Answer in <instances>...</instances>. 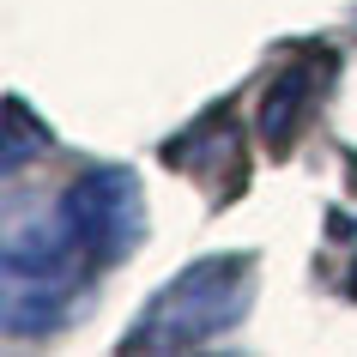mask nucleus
Wrapping results in <instances>:
<instances>
[{
  "mask_svg": "<svg viewBox=\"0 0 357 357\" xmlns=\"http://www.w3.org/2000/svg\"><path fill=\"white\" fill-rule=\"evenodd\" d=\"M255 303V255H206L151 291L128 333V351H194L225 339Z\"/></svg>",
  "mask_w": 357,
  "mask_h": 357,
  "instance_id": "obj_1",
  "label": "nucleus"
},
{
  "mask_svg": "<svg viewBox=\"0 0 357 357\" xmlns=\"http://www.w3.org/2000/svg\"><path fill=\"white\" fill-rule=\"evenodd\" d=\"M79 243L67 225H13L0 261V315L6 333H55L79 297Z\"/></svg>",
  "mask_w": 357,
  "mask_h": 357,
  "instance_id": "obj_2",
  "label": "nucleus"
},
{
  "mask_svg": "<svg viewBox=\"0 0 357 357\" xmlns=\"http://www.w3.org/2000/svg\"><path fill=\"white\" fill-rule=\"evenodd\" d=\"M55 218L67 225V236L79 243V255L91 266L128 261L133 248L146 243V194H139V176L121 169V164L85 169V176L67 182Z\"/></svg>",
  "mask_w": 357,
  "mask_h": 357,
  "instance_id": "obj_3",
  "label": "nucleus"
},
{
  "mask_svg": "<svg viewBox=\"0 0 357 357\" xmlns=\"http://www.w3.org/2000/svg\"><path fill=\"white\" fill-rule=\"evenodd\" d=\"M309 97H315V61H303V67L279 73V85L266 91L261 133H266V146H273V151H284V146H291V133H297L303 109H309Z\"/></svg>",
  "mask_w": 357,
  "mask_h": 357,
  "instance_id": "obj_4",
  "label": "nucleus"
},
{
  "mask_svg": "<svg viewBox=\"0 0 357 357\" xmlns=\"http://www.w3.org/2000/svg\"><path fill=\"white\" fill-rule=\"evenodd\" d=\"M6 128H13V133H6V169H19L24 164V103H19V97H6ZM31 146L49 151V133L31 128Z\"/></svg>",
  "mask_w": 357,
  "mask_h": 357,
  "instance_id": "obj_5",
  "label": "nucleus"
},
{
  "mask_svg": "<svg viewBox=\"0 0 357 357\" xmlns=\"http://www.w3.org/2000/svg\"><path fill=\"white\" fill-rule=\"evenodd\" d=\"M351 291H357V266H351Z\"/></svg>",
  "mask_w": 357,
  "mask_h": 357,
  "instance_id": "obj_6",
  "label": "nucleus"
}]
</instances>
